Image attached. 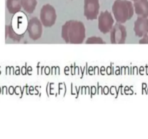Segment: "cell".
I'll return each instance as SVG.
<instances>
[{
	"instance_id": "cell-11",
	"label": "cell",
	"mask_w": 148,
	"mask_h": 139,
	"mask_svg": "<svg viewBox=\"0 0 148 139\" xmlns=\"http://www.w3.org/2000/svg\"><path fill=\"white\" fill-rule=\"evenodd\" d=\"M21 5L25 12L32 14L37 6V0H21Z\"/></svg>"
},
{
	"instance_id": "cell-5",
	"label": "cell",
	"mask_w": 148,
	"mask_h": 139,
	"mask_svg": "<svg viewBox=\"0 0 148 139\" xmlns=\"http://www.w3.org/2000/svg\"><path fill=\"white\" fill-rule=\"evenodd\" d=\"M111 42L113 44H123L126 42L127 36V28L121 23H116L111 28Z\"/></svg>"
},
{
	"instance_id": "cell-8",
	"label": "cell",
	"mask_w": 148,
	"mask_h": 139,
	"mask_svg": "<svg viewBox=\"0 0 148 139\" xmlns=\"http://www.w3.org/2000/svg\"><path fill=\"white\" fill-rule=\"evenodd\" d=\"M134 30L136 36L143 37L148 34V18L147 17H139L134 22Z\"/></svg>"
},
{
	"instance_id": "cell-4",
	"label": "cell",
	"mask_w": 148,
	"mask_h": 139,
	"mask_svg": "<svg viewBox=\"0 0 148 139\" xmlns=\"http://www.w3.org/2000/svg\"><path fill=\"white\" fill-rule=\"evenodd\" d=\"M98 29L103 34H106L111 31L114 25V19L112 14L108 10L101 12L98 17Z\"/></svg>"
},
{
	"instance_id": "cell-12",
	"label": "cell",
	"mask_w": 148,
	"mask_h": 139,
	"mask_svg": "<svg viewBox=\"0 0 148 139\" xmlns=\"http://www.w3.org/2000/svg\"><path fill=\"white\" fill-rule=\"evenodd\" d=\"M6 33H7V35H8L9 37H10V39H12V40L14 41H19L21 40V39L23 38V34L20 35L16 33L14 31V30H13L12 25H8L6 27Z\"/></svg>"
},
{
	"instance_id": "cell-13",
	"label": "cell",
	"mask_w": 148,
	"mask_h": 139,
	"mask_svg": "<svg viewBox=\"0 0 148 139\" xmlns=\"http://www.w3.org/2000/svg\"><path fill=\"white\" fill-rule=\"evenodd\" d=\"M85 43L87 44H105L106 42L103 39L97 36H92L87 39Z\"/></svg>"
},
{
	"instance_id": "cell-9",
	"label": "cell",
	"mask_w": 148,
	"mask_h": 139,
	"mask_svg": "<svg viewBox=\"0 0 148 139\" xmlns=\"http://www.w3.org/2000/svg\"><path fill=\"white\" fill-rule=\"evenodd\" d=\"M133 6L134 12L139 17H148V0H137Z\"/></svg>"
},
{
	"instance_id": "cell-10",
	"label": "cell",
	"mask_w": 148,
	"mask_h": 139,
	"mask_svg": "<svg viewBox=\"0 0 148 139\" xmlns=\"http://www.w3.org/2000/svg\"><path fill=\"white\" fill-rule=\"evenodd\" d=\"M7 8L10 14L19 12L22 9L21 0H7Z\"/></svg>"
},
{
	"instance_id": "cell-7",
	"label": "cell",
	"mask_w": 148,
	"mask_h": 139,
	"mask_svg": "<svg viewBox=\"0 0 148 139\" xmlns=\"http://www.w3.org/2000/svg\"><path fill=\"white\" fill-rule=\"evenodd\" d=\"M27 30L30 39L37 41L40 39L43 33V25L38 17H32L27 23Z\"/></svg>"
},
{
	"instance_id": "cell-6",
	"label": "cell",
	"mask_w": 148,
	"mask_h": 139,
	"mask_svg": "<svg viewBox=\"0 0 148 139\" xmlns=\"http://www.w3.org/2000/svg\"><path fill=\"white\" fill-rule=\"evenodd\" d=\"M99 12V0H84V15L87 20H97Z\"/></svg>"
},
{
	"instance_id": "cell-2",
	"label": "cell",
	"mask_w": 148,
	"mask_h": 139,
	"mask_svg": "<svg viewBox=\"0 0 148 139\" xmlns=\"http://www.w3.org/2000/svg\"><path fill=\"white\" fill-rule=\"evenodd\" d=\"M112 12L116 21L125 23L134 15V6L129 0H116L112 6Z\"/></svg>"
},
{
	"instance_id": "cell-15",
	"label": "cell",
	"mask_w": 148,
	"mask_h": 139,
	"mask_svg": "<svg viewBox=\"0 0 148 139\" xmlns=\"http://www.w3.org/2000/svg\"><path fill=\"white\" fill-rule=\"evenodd\" d=\"M132 1H137V0H132Z\"/></svg>"
},
{
	"instance_id": "cell-3",
	"label": "cell",
	"mask_w": 148,
	"mask_h": 139,
	"mask_svg": "<svg viewBox=\"0 0 148 139\" xmlns=\"http://www.w3.org/2000/svg\"><path fill=\"white\" fill-rule=\"evenodd\" d=\"M57 19L56 10L49 4H44L40 12V20L42 25L46 28H51L55 24Z\"/></svg>"
},
{
	"instance_id": "cell-14",
	"label": "cell",
	"mask_w": 148,
	"mask_h": 139,
	"mask_svg": "<svg viewBox=\"0 0 148 139\" xmlns=\"http://www.w3.org/2000/svg\"><path fill=\"white\" fill-rule=\"evenodd\" d=\"M142 39H140L139 43H141V44H145V43H148V34L145 35L143 37H141Z\"/></svg>"
},
{
	"instance_id": "cell-1",
	"label": "cell",
	"mask_w": 148,
	"mask_h": 139,
	"mask_svg": "<svg viewBox=\"0 0 148 139\" xmlns=\"http://www.w3.org/2000/svg\"><path fill=\"white\" fill-rule=\"evenodd\" d=\"M86 36V29L82 22L79 20H68L62 27V38L66 43L80 44Z\"/></svg>"
}]
</instances>
